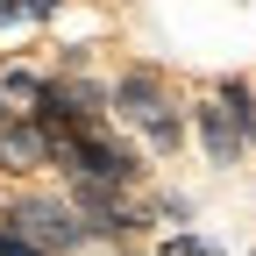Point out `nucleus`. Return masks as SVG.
Wrapping results in <instances>:
<instances>
[{
  "label": "nucleus",
  "mask_w": 256,
  "mask_h": 256,
  "mask_svg": "<svg viewBox=\"0 0 256 256\" xmlns=\"http://www.w3.org/2000/svg\"><path fill=\"white\" fill-rule=\"evenodd\" d=\"M8 192H14V178H0V214H8Z\"/></svg>",
  "instance_id": "nucleus-12"
},
{
  "label": "nucleus",
  "mask_w": 256,
  "mask_h": 256,
  "mask_svg": "<svg viewBox=\"0 0 256 256\" xmlns=\"http://www.w3.org/2000/svg\"><path fill=\"white\" fill-rule=\"evenodd\" d=\"M57 14H64V0H22V36H50Z\"/></svg>",
  "instance_id": "nucleus-10"
},
{
  "label": "nucleus",
  "mask_w": 256,
  "mask_h": 256,
  "mask_svg": "<svg viewBox=\"0 0 256 256\" xmlns=\"http://www.w3.org/2000/svg\"><path fill=\"white\" fill-rule=\"evenodd\" d=\"M8 228L22 235V242H36L43 256H86L92 249V220L72 206V192H64L57 178L43 185V178H22L14 192H8Z\"/></svg>",
  "instance_id": "nucleus-3"
},
{
  "label": "nucleus",
  "mask_w": 256,
  "mask_h": 256,
  "mask_svg": "<svg viewBox=\"0 0 256 256\" xmlns=\"http://www.w3.org/2000/svg\"><path fill=\"white\" fill-rule=\"evenodd\" d=\"M86 256H136V242H92Z\"/></svg>",
  "instance_id": "nucleus-11"
},
{
  "label": "nucleus",
  "mask_w": 256,
  "mask_h": 256,
  "mask_svg": "<svg viewBox=\"0 0 256 256\" xmlns=\"http://www.w3.org/2000/svg\"><path fill=\"white\" fill-rule=\"evenodd\" d=\"M156 249H164V256H228V249H220L214 235H200V228H164Z\"/></svg>",
  "instance_id": "nucleus-9"
},
{
  "label": "nucleus",
  "mask_w": 256,
  "mask_h": 256,
  "mask_svg": "<svg viewBox=\"0 0 256 256\" xmlns=\"http://www.w3.org/2000/svg\"><path fill=\"white\" fill-rule=\"evenodd\" d=\"M0 178H50V136H43V121H28V114H14V121H0Z\"/></svg>",
  "instance_id": "nucleus-5"
},
{
  "label": "nucleus",
  "mask_w": 256,
  "mask_h": 256,
  "mask_svg": "<svg viewBox=\"0 0 256 256\" xmlns=\"http://www.w3.org/2000/svg\"><path fill=\"white\" fill-rule=\"evenodd\" d=\"M206 86L220 92V107L235 114V128H242V142H249V156H256V72H214Z\"/></svg>",
  "instance_id": "nucleus-6"
},
{
  "label": "nucleus",
  "mask_w": 256,
  "mask_h": 256,
  "mask_svg": "<svg viewBox=\"0 0 256 256\" xmlns=\"http://www.w3.org/2000/svg\"><path fill=\"white\" fill-rule=\"evenodd\" d=\"M192 150L206 156V171H242L249 164V142H242V128L220 107L214 86H192Z\"/></svg>",
  "instance_id": "nucleus-4"
},
{
  "label": "nucleus",
  "mask_w": 256,
  "mask_h": 256,
  "mask_svg": "<svg viewBox=\"0 0 256 256\" xmlns=\"http://www.w3.org/2000/svg\"><path fill=\"white\" fill-rule=\"evenodd\" d=\"M142 200H150V220H156V235H164V228H192V220H200V206H192V192H171V185H150Z\"/></svg>",
  "instance_id": "nucleus-8"
},
{
  "label": "nucleus",
  "mask_w": 256,
  "mask_h": 256,
  "mask_svg": "<svg viewBox=\"0 0 256 256\" xmlns=\"http://www.w3.org/2000/svg\"><path fill=\"white\" fill-rule=\"evenodd\" d=\"M50 178H107V185H128V192H150L156 156L121 121H100V128H78V136H50Z\"/></svg>",
  "instance_id": "nucleus-2"
},
{
  "label": "nucleus",
  "mask_w": 256,
  "mask_h": 256,
  "mask_svg": "<svg viewBox=\"0 0 256 256\" xmlns=\"http://www.w3.org/2000/svg\"><path fill=\"white\" fill-rule=\"evenodd\" d=\"M107 86H114V121L156 156V164L185 156V142H192V86H178L171 64L121 57L114 72H107Z\"/></svg>",
  "instance_id": "nucleus-1"
},
{
  "label": "nucleus",
  "mask_w": 256,
  "mask_h": 256,
  "mask_svg": "<svg viewBox=\"0 0 256 256\" xmlns=\"http://www.w3.org/2000/svg\"><path fill=\"white\" fill-rule=\"evenodd\" d=\"M249 256H256V249H249Z\"/></svg>",
  "instance_id": "nucleus-13"
},
{
  "label": "nucleus",
  "mask_w": 256,
  "mask_h": 256,
  "mask_svg": "<svg viewBox=\"0 0 256 256\" xmlns=\"http://www.w3.org/2000/svg\"><path fill=\"white\" fill-rule=\"evenodd\" d=\"M43 86H50V64H28V57H0V100H8L14 114H28L43 100Z\"/></svg>",
  "instance_id": "nucleus-7"
}]
</instances>
